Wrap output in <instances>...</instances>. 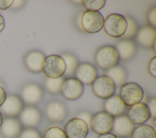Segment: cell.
<instances>
[{
	"label": "cell",
	"instance_id": "6da1fadb",
	"mask_svg": "<svg viewBox=\"0 0 156 138\" xmlns=\"http://www.w3.org/2000/svg\"><path fill=\"white\" fill-rule=\"evenodd\" d=\"M119 56L115 47L110 45L99 47L94 55L96 65L104 70H108L117 65Z\"/></svg>",
	"mask_w": 156,
	"mask_h": 138
},
{
	"label": "cell",
	"instance_id": "1f68e13d",
	"mask_svg": "<svg viewBox=\"0 0 156 138\" xmlns=\"http://www.w3.org/2000/svg\"><path fill=\"white\" fill-rule=\"evenodd\" d=\"M76 117L83 120L87 124L88 128H90V122L92 117V116L90 113L87 111H82L77 114Z\"/></svg>",
	"mask_w": 156,
	"mask_h": 138
},
{
	"label": "cell",
	"instance_id": "ac0fdd59",
	"mask_svg": "<svg viewBox=\"0 0 156 138\" xmlns=\"http://www.w3.org/2000/svg\"><path fill=\"white\" fill-rule=\"evenodd\" d=\"M45 58L43 53L38 50L29 52L24 57L26 67L32 72L38 73L41 71L42 64Z\"/></svg>",
	"mask_w": 156,
	"mask_h": 138
},
{
	"label": "cell",
	"instance_id": "ffe728a7",
	"mask_svg": "<svg viewBox=\"0 0 156 138\" xmlns=\"http://www.w3.org/2000/svg\"><path fill=\"white\" fill-rule=\"evenodd\" d=\"M104 108L105 111L113 117H118L124 114L126 106L117 95H113L106 99Z\"/></svg>",
	"mask_w": 156,
	"mask_h": 138
},
{
	"label": "cell",
	"instance_id": "52a82bcc",
	"mask_svg": "<svg viewBox=\"0 0 156 138\" xmlns=\"http://www.w3.org/2000/svg\"><path fill=\"white\" fill-rule=\"evenodd\" d=\"M116 89V85L113 80L106 75L98 77L92 83V91L98 97L107 99L113 96Z\"/></svg>",
	"mask_w": 156,
	"mask_h": 138
},
{
	"label": "cell",
	"instance_id": "4316f807",
	"mask_svg": "<svg viewBox=\"0 0 156 138\" xmlns=\"http://www.w3.org/2000/svg\"><path fill=\"white\" fill-rule=\"evenodd\" d=\"M105 0H84L82 1V4L87 10L99 11L102 9L105 4Z\"/></svg>",
	"mask_w": 156,
	"mask_h": 138
},
{
	"label": "cell",
	"instance_id": "d6986e66",
	"mask_svg": "<svg viewBox=\"0 0 156 138\" xmlns=\"http://www.w3.org/2000/svg\"><path fill=\"white\" fill-rule=\"evenodd\" d=\"M136 40L143 47L152 48L153 44L156 41V30L150 26H145L138 30Z\"/></svg>",
	"mask_w": 156,
	"mask_h": 138
},
{
	"label": "cell",
	"instance_id": "ba28073f",
	"mask_svg": "<svg viewBox=\"0 0 156 138\" xmlns=\"http://www.w3.org/2000/svg\"><path fill=\"white\" fill-rule=\"evenodd\" d=\"M61 92L66 100H76L83 94V85L76 78H67L62 83Z\"/></svg>",
	"mask_w": 156,
	"mask_h": 138
},
{
	"label": "cell",
	"instance_id": "7402d4cb",
	"mask_svg": "<svg viewBox=\"0 0 156 138\" xmlns=\"http://www.w3.org/2000/svg\"><path fill=\"white\" fill-rule=\"evenodd\" d=\"M106 75L113 80L116 86H118L122 85L126 80L127 72L123 67L116 65L107 70Z\"/></svg>",
	"mask_w": 156,
	"mask_h": 138
},
{
	"label": "cell",
	"instance_id": "8d00e7d4",
	"mask_svg": "<svg viewBox=\"0 0 156 138\" xmlns=\"http://www.w3.org/2000/svg\"><path fill=\"white\" fill-rule=\"evenodd\" d=\"M98 138H118L117 136L116 135H115L113 133H107V134H101L99 135Z\"/></svg>",
	"mask_w": 156,
	"mask_h": 138
},
{
	"label": "cell",
	"instance_id": "2e32d148",
	"mask_svg": "<svg viewBox=\"0 0 156 138\" xmlns=\"http://www.w3.org/2000/svg\"><path fill=\"white\" fill-rule=\"evenodd\" d=\"M21 129V122L14 117L5 118L0 127L1 133L6 138H16L20 136Z\"/></svg>",
	"mask_w": 156,
	"mask_h": 138
},
{
	"label": "cell",
	"instance_id": "5bb4252c",
	"mask_svg": "<svg viewBox=\"0 0 156 138\" xmlns=\"http://www.w3.org/2000/svg\"><path fill=\"white\" fill-rule=\"evenodd\" d=\"M44 111L48 120L52 122L62 121L66 117L68 112L65 105L57 100H53L48 103Z\"/></svg>",
	"mask_w": 156,
	"mask_h": 138
},
{
	"label": "cell",
	"instance_id": "f546056e",
	"mask_svg": "<svg viewBox=\"0 0 156 138\" xmlns=\"http://www.w3.org/2000/svg\"><path fill=\"white\" fill-rule=\"evenodd\" d=\"M147 19L152 27L155 28L156 25V7L151 8L147 13Z\"/></svg>",
	"mask_w": 156,
	"mask_h": 138
},
{
	"label": "cell",
	"instance_id": "44dd1931",
	"mask_svg": "<svg viewBox=\"0 0 156 138\" xmlns=\"http://www.w3.org/2000/svg\"><path fill=\"white\" fill-rule=\"evenodd\" d=\"M115 48L118 52L119 58L123 61L130 60L136 53L135 45L129 40L122 39L119 41Z\"/></svg>",
	"mask_w": 156,
	"mask_h": 138
},
{
	"label": "cell",
	"instance_id": "3957f363",
	"mask_svg": "<svg viewBox=\"0 0 156 138\" xmlns=\"http://www.w3.org/2000/svg\"><path fill=\"white\" fill-rule=\"evenodd\" d=\"M126 18L118 13H112L104 21V30L107 35L112 38L122 36L126 32Z\"/></svg>",
	"mask_w": 156,
	"mask_h": 138
},
{
	"label": "cell",
	"instance_id": "d6a6232c",
	"mask_svg": "<svg viewBox=\"0 0 156 138\" xmlns=\"http://www.w3.org/2000/svg\"><path fill=\"white\" fill-rule=\"evenodd\" d=\"M150 112H151V116H152L154 118L156 117V98H152L148 103V105H147Z\"/></svg>",
	"mask_w": 156,
	"mask_h": 138
},
{
	"label": "cell",
	"instance_id": "ab89813d",
	"mask_svg": "<svg viewBox=\"0 0 156 138\" xmlns=\"http://www.w3.org/2000/svg\"><path fill=\"white\" fill-rule=\"evenodd\" d=\"M2 120H3V119H2V116L1 113L0 112V127H1V125H2Z\"/></svg>",
	"mask_w": 156,
	"mask_h": 138
},
{
	"label": "cell",
	"instance_id": "8992f818",
	"mask_svg": "<svg viewBox=\"0 0 156 138\" xmlns=\"http://www.w3.org/2000/svg\"><path fill=\"white\" fill-rule=\"evenodd\" d=\"M113 123L114 117L105 111H100L92 116L90 128L98 134H104L112 130Z\"/></svg>",
	"mask_w": 156,
	"mask_h": 138
},
{
	"label": "cell",
	"instance_id": "83f0119b",
	"mask_svg": "<svg viewBox=\"0 0 156 138\" xmlns=\"http://www.w3.org/2000/svg\"><path fill=\"white\" fill-rule=\"evenodd\" d=\"M43 138H67V137L63 129L58 126H52L46 130Z\"/></svg>",
	"mask_w": 156,
	"mask_h": 138
},
{
	"label": "cell",
	"instance_id": "8fae6325",
	"mask_svg": "<svg viewBox=\"0 0 156 138\" xmlns=\"http://www.w3.org/2000/svg\"><path fill=\"white\" fill-rule=\"evenodd\" d=\"M21 95L22 100L25 103L29 106H33L41 101L43 95V91L38 85L29 83L23 86Z\"/></svg>",
	"mask_w": 156,
	"mask_h": 138
},
{
	"label": "cell",
	"instance_id": "30bf717a",
	"mask_svg": "<svg viewBox=\"0 0 156 138\" xmlns=\"http://www.w3.org/2000/svg\"><path fill=\"white\" fill-rule=\"evenodd\" d=\"M88 130L87 124L77 117L69 120L64 127L67 138H85L88 135Z\"/></svg>",
	"mask_w": 156,
	"mask_h": 138
},
{
	"label": "cell",
	"instance_id": "484cf974",
	"mask_svg": "<svg viewBox=\"0 0 156 138\" xmlns=\"http://www.w3.org/2000/svg\"><path fill=\"white\" fill-rule=\"evenodd\" d=\"M127 21V27L125 33L122 36V39L128 40L134 37L138 33V27L136 21L131 17L126 18Z\"/></svg>",
	"mask_w": 156,
	"mask_h": 138
},
{
	"label": "cell",
	"instance_id": "277c9868",
	"mask_svg": "<svg viewBox=\"0 0 156 138\" xmlns=\"http://www.w3.org/2000/svg\"><path fill=\"white\" fill-rule=\"evenodd\" d=\"M144 95L142 88L136 83L128 82L120 87L118 96L126 106H132L140 102Z\"/></svg>",
	"mask_w": 156,
	"mask_h": 138
},
{
	"label": "cell",
	"instance_id": "f1b7e54d",
	"mask_svg": "<svg viewBox=\"0 0 156 138\" xmlns=\"http://www.w3.org/2000/svg\"><path fill=\"white\" fill-rule=\"evenodd\" d=\"M19 138H41V136L35 128H27L21 132Z\"/></svg>",
	"mask_w": 156,
	"mask_h": 138
},
{
	"label": "cell",
	"instance_id": "74e56055",
	"mask_svg": "<svg viewBox=\"0 0 156 138\" xmlns=\"http://www.w3.org/2000/svg\"><path fill=\"white\" fill-rule=\"evenodd\" d=\"M5 27V21L3 16L0 15V32H1Z\"/></svg>",
	"mask_w": 156,
	"mask_h": 138
},
{
	"label": "cell",
	"instance_id": "5b68a950",
	"mask_svg": "<svg viewBox=\"0 0 156 138\" xmlns=\"http://www.w3.org/2000/svg\"><path fill=\"white\" fill-rule=\"evenodd\" d=\"M104 17L99 11H85L80 18L83 30L88 33H96L104 26Z\"/></svg>",
	"mask_w": 156,
	"mask_h": 138
},
{
	"label": "cell",
	"instance_id": "f35d334b",
	"mask_svg": "<svg viewBox=\"0 0 156 138\" xmlns=\"http://www.w3.org/2000/svg\"><path fill=\"white\" fill-rule=\"evenodd\" d=\"M155 120H156V119L155 118H154L153 119V121H152V126H151L155 130Z\"/></svg>",
	"mask_w": 156,
	"mask_h": 138
},
{
	"label": "cell",
	"instance_id": "603a6c76",
	"mask_svg": "<svg viewBox=\"0 0 156 138\" xmlns=\"http://www.w3.org/2000/svg\"><path fill=\"white\" fill-rule=\"evenodd\" d=\"M131 138H156V132L151 126L141 125L133 128Z\"/></svg>",
	"mask_w": 156,
	"mask_h": 138
},
{
	"label": "cell",
	"instance_id": "7a4b0ae2",
	"mask_svg": "<svg viewBox=\"0 0 156 138\" xmlns=\"http://www.w3.org/2000/svg\"><path fill=\"white\" fill-rule=\"evenodd\" d=\"M66 64L62 57L58 55L45 57L42 64L41 71L47 78L62 77L65 72Z\"/></svg>",
	"mask_w": 156,
	"mask_h": 138
},
{
	"label": "cell",
	"instance_id": "4dcf8cb0",
	"mask_svg": "<svg viewBox=\"0 0 156 138\" xmlns=\"http://www.w3.org/2000/svg\"><path fill=\"white\" fill-rule=\"evenodd\" d=\"M156 57H153L149 61L147 64V72L151 76L154 78L156 77Z\"/></svg>",
	"mask_w": 156,
	"mask_h": 138
},
{
	"label": "cell",
	"instance_id": "e575fe53",
	"mask_svg": "<svg viewBox=\"0 0 156 138\" xmlns=\"http://www.w3.org/2000/svg\"><path fill=\"white\" fill-rule=\"evenodd\" d=\"M24 1H13V4L10 6L12 9H18L23 6L24 4Z\"/></svg>",
	"mask_w": 156,
	"mask_h": 138
},
{
	"label": "cell",
	"instance_id": "cb8c5ba5",
	"mask_svg": "<svg viewBox=\"0 0 156 138\" xmlns=\"http://www.w3.org/2000/svg\"><path fill=\"white\" fill-rule=\"evenodd\" d=\"M66 64V71L65 74L66 76L73 75L78 66V60L77 58L71 53H65L61 56Z\"/></svg>",
	"mask_w": 156,
	"mask_h": 138
},
{
	"label": "cell",
	"instance_id": "d590c367",
	"mask_svg": "<svg viewBox=\"0 0 156 138\" xmlns=\"http://www.w3.org/2000/svg\"><path fill=\"white\" fill-rule=\"evenodd\" d=\"M6 98V94L4 89L0 86V107L4 102Z\"/></svg>",
	"mask_w": 156,
	"mask_h": 138
},
{
	"label": "cell",
	"instance_id": "836d02e7",
	"mask_svg": "<svg viewBox=\"0 0 156 138\" xmlns=\"http://www.w3.org/2000/svg\"><path fill=\"white\" fill-rule=\"evenodd\" d=\"M13 0H0V10H6L10 7Z\"/></svg>",
	"mask_w": 156,
	"mask_h": 138
},
{
	"label": "cell",
	"instance_id": "e0dca14e",
	"mask_svg": "<svg viewBox=\"0 0 156 138\" xmlns=\"http://www.w3.org/2000/svg\"><path fill=\"white\" fill-rule=\"evenodd\" d=\"M133 129V124L126 116L121 115L114 118L113 131L120 137H125L131 134Z\"/></svg>",
	"mask_w": 156,
	"mask_h": 138
},
{
	"label": "cell",
	"instance_id": "7c38bea8",
	"mask_svg": "<svg viewBox=\"0 0 156 138\" xmlns=\"http://www.w3.org/2000/svg\"><path fill=\"white\" fill-rule=\"evenodd\" d=\"M23 109V102L18 95L11 94L6 97L1 106L2 113L8 117H14L20 114Z\"/></svg>",
	"mask_w": 156,
	"mask_h": 138
},
{
	"label": "cell",
	"instance_id": "d4e9b609",
	"mask_svg": "<svg viewBox=\"0 0 156 138\" xmlns=\"http://www.w3.org/2000/svg\"><path fill=\"white\" fill-rule=\"evenodd\" d=\"M63 81L64 78L63 77L57 78H47L44 82L45 88L51 94H58L61 92L62 85Z\"/></svg>",
	"mask_w": 156,
	"mask_h": 138
},
{
	"label": "cell",
	"instance_id": "9a60e30c",
	"mask_svg": "<svg viewBox=\"0 0 156 138\" xmlns=\"http://www.w3.org/2000/svg\"><path fill=\"white\" fill-rule=\"evenodd\" d=\"M41 114L38 109L34 106L24 108L20 114V122L27 128L37 126L41 120Z\"/></svg>",
	"mask_w": 156,
	"mask_h": 138
},
{
	"label": "cell",
	"instance_id": "4fadbf2b",
	"mask_svg": "<svg viewBox=\"0 0 156 138\" xmlns=\"http://www.w3.org/2000/svg\"><path fill=\"white\" fill-rule=\"evenodd\" d=\"M75 75L76 78L83 85H91L98 77V72L95 67L87 62L81 63L78 64Z\"/></svg>",
	"mask_w": 156,
	"mask_h": 138
},
{
	"label": "cell",
	"instance_id": "9c48e42d",
	"mask_svg": "<svg viewBox=\"0 0 156 138\" xmlns=\"http://www.w3.org/2000/svg\"><path fill=\"white\" fill-rule=\"evenodd\" d=\"M126 116L133 124L142 125L149 119L151 112L146 103L139 102L128 108Z\"/></svg>",
	"mask_w": 156,
	"mask_h": 138
}]
</instances>
